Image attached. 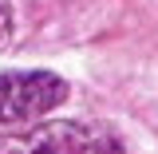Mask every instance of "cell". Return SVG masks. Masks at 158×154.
Returning a JSON list of instances; mask_svg holds the SVG:
<instances>
[{
  "instance_id": "obj_1",
  "label": "cell",
  "mask_w": 158,
  "mask_h": 154,
  "mask_svg": "<svg viewBox=\"0 0 158 154\" xmlns=\"http://www.w3.org/2000/svg\"><path fill=\"white\" fill-rule=\"evenodd\" d=\"M0 154H123V142L99 123H40L0 135Z\"/></svg>"
},
{
  "instance_id": "obj_3",
  "label": "cell",
  "mask_w": 158,
  "mask_h": 154,
  "mask_svg": "<svg viewBox=\"0 0 158 154\" xmlns=\"http://www.w3.org/2000/svg\"><path fill=\"white\" fill-rule=\"evenodd\" d=\"M12 28H16V16H12V0H0V48L12 40Z\"/></svg>"
},
{
  "instance_id": "obj_2",
  "label": "cell",
  "mask_w": 158,
  "mask_h": 154,
  "mask_svg": "<svg viewBox=\"0 0 158 154\" xmlns=\"http://www.w3.org/2000/svg\"><path fill=\"white\" fill-rule=\"evenodd\" d=\"M67 99L56 71H4L0 75V127H28Z\"/></svg>"
}]
</instances>
